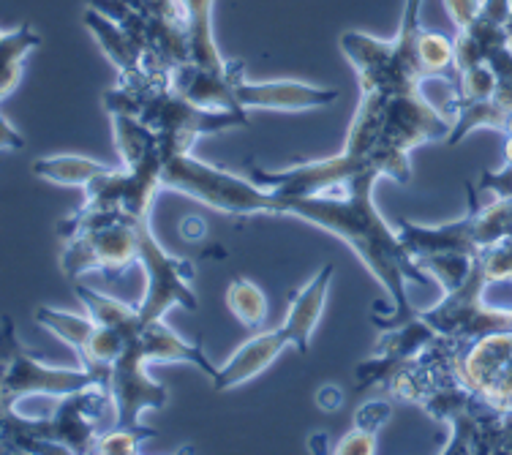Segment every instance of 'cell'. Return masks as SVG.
<instances>
[{
    "mask_svg": "<svg viewBox=\"0 0 512 455\" xmlns=\"http://www.w3.org/2000/svg\"><path fill=\"white\" fill-rule=\"evenodd\" d=\"M382 178L376 169L357 172L355 178L335 188H327L322 194H308V197H281V216L303 218L308 224L333 232L346 246L355 251L371 276L379 281L393 300V314L390 317L374 319L376 325L398 327L409 322L417 314V308L409 300L406 287H431L436 284L434 276H428L401 243V235L390 229L382 213L376 210L374 183Z\"/></svg>",
    "mask_w": 512,
    "mask_h": 455,
    "instance_id": "6da1fadb",
    "label": "cell"
},
{
    "mask_svg": "<svg viewBox=\"0 0 512 455\" xmlns=\"http://www.w3.org/2000/svg\"><path fill=\"white\" fill-rule=\"evenodd\" d=\"M112 417L115 398L104 382L82 387L77 393L58 398L50 417L17 415V406H3L0 439L6 453H96L101 428Z\"/></svg>",
    "mask_w": 512,
    "mask_h": 455,
    "instance_id": "7a4b0ae2",
    "label": "cell"
},
{
    "mask_svg": "<svg viewBox=\"0 0 512 455\" xmlns=\"http://www.w3.org/2000/svg\"><path fill=\"white\" fill-rule=\"evenodd\" d=\"M104 107L109 115H131L142 126L156 131L164 145V153L178 156L191 153L194 142L205 134H221L229 129L248 126V112H213L202 109L183 99L172 85H139V88H123L115 85L104 93Z\"/></svg>",
    "mask_w": 512,
    "mask_h": 455,
    "instance_id": "3957f363",
    "label": "cell"
},
{
    "mask_svg": "<svg viewBox=\"0 0 512 455\" xmlns=\"http://www.w3.org/2000/svg\"><path fill=\"white\" fill-rule=\"evenodd\" d=\"M333 273V265H325L308 281L306 287L292 292V303H289V311H286L284 325L273 327L267 333H256L248 344H243L224 366L218 368V376L213 379V387H216L218 393L221 390H232L237 385H246L248 379H254L262 371H267L286 347H295L297 352L306 355L308 349H311L316 325H319V319L325 314L327 292H330Z\"/></svg>",
    "mask_w": 512,
    "mask_h": 455,
    "instance_id": "277c9868",
    "label": "cell"
},
{
    "mask_svg": "<svg viewBox=\"0 0 512 455\" xmlns=\"http://www.w3.org/2000/svg\"><path fill=\"white\" fill-rule=\"evenodd\" d=\"M420 9H423V0H404L401 25L390 41L374 39L357 30L341 33L338 44L360 77V93L365 90H379V93L423 90L425 74L417 58V39L423 33Z\"/></svg>",
    "mask_w": 512,
    "mask_h": 455,
    "instance_id": "5b68a950",
    "label": "cell"
},
{
    "mask_svg": "<svg viewBox=\"0 0 512 455\" xmlns=\"http://www.w3.org/2000/svg\"><path fill=\"white\" fill-rule=\"evenodd\" d=\"M164 188L194 197L207 208H216L221 213L281 216V197L276 191L256 186L251 178H240L229 169L210 167L205 161L194 159L191 153L169 156L164 164Z\"/></svg>",
    "mask_w": 512,
    "mask_h": 455,
    "instance_id": "8992f818",
    "label": "cell"
},
{
    "mask_svg": "<svg viewBox=\"0 0 512 455\" xmlns=\"http://www.w3.org/2000/svg\"><path fill=\"white\" fill-rule=\"evenodd\" d=\"M488 278L483 262L474 257L472 273L463 284L444 289V297L436 306L417 311L420 317L434 327L436 336L453 338L461 344H474L477 338L491 336L499 330H512V308H496L485 300Z\"/></svg>",
    "mask_w": 512,
    "mask_h": 455,
    "instance_id": "52a82bcc",
    "label": "cell"
},
{
    "mask_svg": "<svg viewBox=\"0 0 512 455\" xmlns=\"http://www.w3.org/2000/svg\"><path fill=\"white\" fill-rule=\"evenodd\" d=\"M99 382L88 368L47 366L36 352L20 344L14 322L3 319V379H0V404L17 406L28 396L63 398L82 387Z\"/></svg>",
    "mask_w": 512,
    "mask_h": 455,
    "instance_id": "ba28073f",
    "label": "cell"
},
{
    "mask_svg": "<svg viewBox=\"0 0 512 455\" xmlns=\"http://www.w3.org/2000/svg\"><path fill=\"white\" fill-rule=\"evenodd\" d=\"M148 221H112L101 227L82 229L66 238L63 248V273L69 278L104 273L107 278H120L131 265L139 262V229Z\"/></svg>",
    "mask_w": 512,
    "mask_h": 455,
    "instance_id": "9c48e42d",
    "label": "cell"
},
{
    "mask_svg": "<svg viewBox=\"0 0 512 455\" xmlns=\"http://www.w3.org/2000/svg\"><path fill=\"white\" fill-rule=\"evenodd\" d=\"M139 265L145 268V276H148L145 297L139 303V319L142 322L164 319V314L172 306L197 311V292L191 289V278H194L191 259L167 254L164 246L156 240V235H153L150 221L139 229Z\"/></svg>",
    "mask_w": 512,
    "mask_h": 455,
    "instance_id": "30bf717a",
    "label": "cell"
},
{
    "mask_svg": "<svg viewBox=\"0 0 512 455\" xmlns=\"http://www.w3.org/2000/svg\"><path fill=\"white\" fill-rule=\"evenodd\" d=\"M145 322H139L131 330H126V349L123 355L115 360V366L109 371L107 387L112 390L115 398V426L118 428H137L139 417L145 409H164L167 406V387L158 385L156 379L148 374V357L142 355L139 347V327Z\"/></svg>",
    "mask_w": 512,
    "mask_h": 455,
    "instance_id": "8fae6325",
    "label": "cell"
},
{
    "mask_svg": "<svg viewBox=\"0 0 512 455\" xmlns=\"http://www.w3.org/2000/svg\"><path fill=\"white\" fill-rule=\"evenodd\" d=\"M461 376L496 409H512V330L477 338L463 349Z\"/></svg>",
    "mask_w": 512,
    "mask_h": 455,
    "instance_id": "7c38bea8",
    "label": "cell"
},
{
    "mask_svg": "<svg viewBox=\"0 0 512 455\" xmlns=\"http://www.w3.org/2000/svg\"><path fill=\"white\" fill-rule=\"evenodd\" d=\"M434 327L428 325L420 314H414L409 322L398 327H387L379 338V347L371 360H365L363 366L355 371V393H363L368 387H384L387 379L395 374V368L404 366L409 357H414L420 349L436 341Z\"/></svg>",
    "mask_w": 512,
    "mask_h": 455,
    "instance_id": "4fadbf2b",
    "label": "cell"
},
{
    "mask_svg": "<svg viewBox=\"0 0 512 455\" xmlns=\"http://www.w3.org/2000/svg\"><path fill=\"white\" fill-rule=\"evenodd\" d=\"M243 80H246L243 60H227L224 69H202L194 63H183L172 71V88L191 104L213 109V112H240L243 109L237 104V88Z\"/></svg>",
    "mask_w": 512,
    "mask_h": 455,
    "instance_id": "5bb4252c",
    "label": "cell"
},
{
    "mask_svg": "<svg viewBox=\"0 0 512 455\" xmlns=\"http://www.w3.org/2000/svg\"><path fill=\"white\" fill-rule=\"evenodd\" d=\"M338 101V90L316 88L308 82H240L237 104L243 109H270V112H306V109L330 107Z\"/></svg>",
    "mask_w": 512,
    "mask_h": 455,
    "instance_id": "9a60e30c",
    "label": "cell"
},
{
    "mask_svg": "<svg viewBox=\"0 0 512 455\" xmlns=\"http://www.w3.org/2000/svg\"><path fill=\"white\" fill-rule=\"evenodd\" d=\"M137 338L139 347H142V355L148 357V363H191V366H197L210 379L218 376V368L207 360V355L202 352L197 341H186L183 336H178L164 319L145 322V325L139 327Z\"/></svg>",
    "mask_w": 512,
    "mask_h": 455,
    "instance_id": "2e32d148",
    "label": "cell"
},
{
    "mask_svg": "<svg viewBox=\"0 0 512 455\" xmlns=\"http://www.w3.org/2000/svg\"><path fill=\"white\" fill-rule=\"evenodd\" d=\"M186 11L188 47H191V60L194 66L202 69H224L227 58L218 52L216 30H213V0H180Z\"/></svg>",
    "mask_w": 512,
    "mask_h": 455,
    "instance_id": "e0dca14e",
    "label": "cell"
},
{
    "mask_svg": "<svg viewBox=\"0 0 512 455\" xmlns=\"http://www.w3.org/2000/svg\"><path fill=\"white\" fill-rule=\"evenodd\" d=\"M41 47V36L30 25H20L14 30H3L0 36V96L9 99L14 88L20 85L22 71L28 55Z\"/></svg>",
    "mask_w": 512,
    "mask_h": 455,
    "instance_id": "ac0fdd59",
    "label": "cell"
},
{
    "mask_svg": "<svg viewBox=\"0 0 512 455\" xmlns=\"http://www.w3.org/2000/svg\"><path fill=\"white\" fill-rule=\"evenodd\" d=\"M417 58L423 66L425 80H442L447 82L450 93L461 85V71L455 66V41L447 39L444 33L423 30L417 39Z\"/></svg>",
    "mask_w": 512,
    "mask_h": 455,
    "instance_id": "d6986e66",
    "label": "cell"
},
{
    "mask_svg": "<svg viewBox=\"0 0 512 455\" xmlns=\"http://www.w3.org/2000/svg\"><path fill=\"white\" fill-rule=\"evenodd\" d=\"M112 167L101 161L85 159V156H47V159L33 161V175L41 180H50L58 186H90L93 180L101 178Z\"/></svg>",
    "mask_w": 512,
    "mask_h": 455,
    "instance_id": "ffe728a7",
    "label": "cell"
},
{
    "mask_svg": "<svg viewBox=\"0 0 512 455\" xmlns=\"http://www.w3.org/2000/svg\"><path fill=\"white\" fill-rule=\"evenodd\" d=\"M36 322L41 327H47L50 333H55L60 341H66L77 352V357L88 352L90 341L99 330V322L93 317H77V314H66V311H58V308L50 306H41L36 311Z\"/></svg>",
    "mask_w": 512,
    "mask_h": 455,
    "instance_id": "44dd1931",
    "label": "cell"
},
{
    "mask_svg": "<svg viewBox=\"0 0 512 455\" xmlns=\"http://www.w3.org/2000/svg\"><path fill=\"white\" fill-rule=\"evenodd\" d=\"M227 306L232 317L240 319V325L256 330L267 317V297L248 278H235L227 289Z\"/></svg>",
    "mask_w": 512,
    "mask_h": 455,
    "instance_id": "7402d4cb",
    "label": "cell"
},
{
    "mask_svg": "<svg viewBox=\"0 0 512 455\" xmlns=\"http://www.w3.org/2000/svg\"><path fill=\"white\" fill-rule=\"evenodd\" d=\"M153 436H158L156 428L112 426V431H107V434L99 436V442H96V453H101V455L137 453L139 445H142V442H148V439H153Z\"/></svg>",
    "mask_w": 512,
    "mask_h": 455,
    "instance_id": "603a6c76",
    "label": "cell"
},
{
    "mask_svg": "<svg viewBox=\"0 0 512 455\" xmlns=\"http://www.w3.org/2000/svg\"><path fill=\"white\" fill-rule=\"evenodd\" d=\"M123 3L148 20H186V11L180 6V0H123Z\"/></svg>",
    "mask_w": 512,
    "mask_h": 455,
    "instance_id": "cb8c5ba5",
    "label": "cell"
},
{
    "mask_svg": "<svg viewBox=\"0 0 512 455\" xmlns=\"http://www.w3.org/2000/svg\"><path fill=\"white\" fill-rule=\"evenodd\" d=\"M390 417H393V406L387 404V401H371V404H363L355 412V428H363V431L379 434Z\"/></svg>",
    "mask_w": 512,
    "mask_h": 455,
    "instance_id": "d4e9b609",
    "label": "cell"
},
{
    "mask_svg": "<svg viewBox=\"0 0 512 455\" xmlns=\"http://www.w3.org/2000/svg\"><path fill=\"white\" fill-rule=\"evenodd\" d=\"M376 436L371 431H363V428H355L352 434H346L338 445H335L333 453L338 455H374L376 453Z\"/></svg>",
    "mask_w": 512,
    "mask_h": 455,
    "instance_id": "484cf974",
    "label": "cell"
},
{
    "mask_svg": "<svg viewBox=\"0 0 512 455\" xmlns=\"http://www.w3.org/2000/svg\"><path fill=\"white\" fill-rule=\"evenodd\" d=\"M480 6H483V0H444V9L458 30L472 25L474 17L480 14Z\"/></svg>",
    "mask_w": 512,
    "mask_h": 455,
    "instance_id": "4316f807",
    "label": "cell"
},
{
    "mask_svg": "<svg viewBox=\"0 0 512 455\" xmlns=\"http://www.w3.org/2000/svg\"><path fill=\"white\" fill-rule=\"evenodd\" d=\"M316 404L327 409V412H335L338 406L344 404V390L335 385H325L319 393H316Z\"/></svg>",
    "mask_w": 512,
    "mask_h": 455,
    "instance_id": "83f0119b",
    "label": "cell"
},
{
    "mask_svg": "<svg viewBox=\"0 0 512 455\" xmlns=\"http://www.w3.org/2000/svg\"><path fill=\"white\" fill-rule=\"evenodd\" d=\"M180 232H183V238H186L188 243H199V240H202V238H205V235H207L205 218L188 216L186 221L180 224Z\"/></svg>",
    "mask_w": 512,
    "mask_h": 455,
    "instance_id": "f1b7e54d",
    "label": "cell"
},
{
    "mask_svg": "<svg viewBox=\"0 0 512 455\" xmlns=\"http://www.w3.org/2000/svg\"><path fill=\"white\" fill-rule=\"evenodd\" d=\"M14 148H22V137L20 134H14L9 120H3V150H14Z\"/></svg>",
    "mask_w": 512,
    "mask_h": 455,
    "instance_id": "f546056e",
    "label": "cell"
},
{
    "mask_svg": "<svg viewBox=\"0 0 512 455\" xmlns=\"http://www.w3.org/2000/svg\"><path fill=\"white\" fill-rule=\"evenodd\" d=\"M507 33H510V50H512V17H510V25H507Z\"/></svg>",
    "mask_w": 512,
    "mask_h": 455,
    "instance_id": "4dcf8cb0",
    "label": "cell"
}]
</instances>
